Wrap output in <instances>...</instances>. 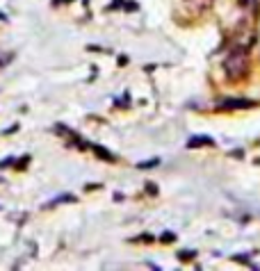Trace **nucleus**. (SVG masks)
Here are the masks:
<instances>
[{
	"instance_id": "nucleus-1",
	"label": "nucleus",
	"mask_w": 260,
	"mask_h": 271,
	"mask_svg": "<svg viewBox=\"0 0 260 271\" xmlns=\"http://www.w3.org/2000/svg\"><path fill=\"white\" fill-rule=\"evenodd\" d=\"M249 71H251V57L246 55V50H240L235 48L231 55L226 57L224 62V73L226 77L231 80V82H242L246 76H249Z\"/></svg>"
},
{
	"instance_id": "nucleus-2",
	"label": "nucleus",
	"mask_w": 260,
	"mask_h": 271,
	"mask_svg": "<svg viewBox=\"0 0 260 271\" xmlns=\"http://www.w3.org/2000/svg\"><path fill=\"white\" fill-rule=\"evenodd\" d=\"M183 2L192 14H203V12H208V9L212 7L215 0H183Z\"/></svg>"
},
{
	"instance_id": "nucleus-3",
	"label": "nucleus",
	"mask_w": 260,
	"mask_h": 271,
	"mask_svg": "<svg viewBox=\"0 0 260 271\" xmlns=\"http://www.w3.org/2000/svg\"><path fill=\"white\" fill-rule=\"evenodd\" d=\"M253 100H244V98H231V100H224L219 103V110H244V107H253Z\"/></svg>"
},
{
	"instance_id": "nucleus-4",
	"label": "nucleus",
	"mask_w": 260,
	"mask_h": 271,
	"mask_svg": "<svg viewBox=\"0 0 260 271\" xmlns=\"http://www.w3.org/2000/svg\"><path fill=\"white\" fill-rule=\"evenodd\" d=\"M215 141L210 139V137H205V135H197L194 139L187 141V148H199V146H212Z\"/></svg>"
},
{
	"instance_id": "nucleus-5",
	"label": "nucleus",
	"mask_w": 260,
	"mask_h": 271,
	"mask_svg": "<svg viewBox=\"0 0 260 271\" xmlns=\"http://www.w3.org/2000/svg\"><path fill=\"white\" fill-rule=\"evenodd\" d=\"M76 198L71 194H64V196H60V198H55V201H50L48 205H46V210H50V208H55V205H60V203H73Z\"/></svg>"
},
{
	"instance_id": "nucleus-6",
	"label": "nucleus",
	"mask_w": 260,
	"mask_h": 271,
	"mask_svg": "<svg viewBox=\"0 0 260 271\" xmlns=\"http://www.w3.org/2000/svg\"><path fill=\"white\" fill-rule=\"evenodd\" d=\"M92 148L96 151V153H99L100 160H107V162H114V160H117V157H114L110 151H105V148H100V146H92Z\"/></svg>"
},
{
	"instance_id": "nucleus-7",
	"label": "nucleus",
	"mask_w": 260,
	"mask_h": 271,
	"mask_svg": "<svg viewBox=\"0 0 260 271\" xmlns=\"http://www.w3.org/2000/svg\"><path fill=\"white\" fill-rule=\"evenodd\" d=\"M28 162H30V155H23V160L16 164V171H23V169L28 167Z\"/></svg>"
},
{
	"instance_id": "nucleus-8",
	"label": "nucleus",
	"mask_w": 260,
	"mask_h": 271,
	"mask_svg": "<svg viewBox=\"0 0 260 271\" xmlns=\"http://www.w3.org/2000/svg\"><path fill=\"white\" fill-rule=\"evenodd\" d=\"M9 164H16V160H14V157H7V160H2V162H0V169L9 167Z\"/></svg>"
},
{
	"instance_id": "nucleus-9",
	"label": "nucleus",
	"mask_w": 260,
	"mask_h": 271,
	"mask_svg": "<svg viewBox=\"0 0 260 271\" xmlns=\"http://www.w3.org/2000/svg\"><path fill=\"white\" fill-rule=\"evenodd\" d=\"M158 164V160H151V162H141L140 164V169H148V167H155Z\"/></svg>"
},
{
	"instance_id": "nucleus-10",
	"label": "nucleus",
	"mask_w": 260,
	"mask_h": 271,
	"mask_svg": "<svg viewBox=\"0 0 260 271\" xmlns=\"http://www.w3.org/2000/svg\"><path fill=\"white\" fill-rule=\"evenodd\" d=\"M19 130V123H14V125H9L7 130H5V135H12V132H16Z\"/></svg>"
},
{
	"instance_id": "nucleus-11",
	"label": "nucleus",
	"mask_w": 260,
	"mask_h": 271,
	"mask_svg": "<svg viewBox=\"0 0 260 271\" xmlns=\"http://www.w3.org/2000/svg\"><path fill=\"white\" fill-rule=\"evenodd\" d=\"M162 242H174V235H171V232H164V235H162Z\"/></svg>"
},
{
	"instance_id": "nucleus-12",
	"label": "nucleus",
	"mask_w": 260,
	"mask_h": 271,
	"mask_svg": "<svg viewBox=\"0 0 260 271\" xmlns=\"http://www.w3.org/2000/svg\"><path fill=\"white\" fill-rule=\"evenodd\" d=\"M178 257H180V260H190V257H194V253H180Z\"/></svg>"
},
{
	"instance_id": "nucleus-13",
	"label": "nucleus",
	"mask_w": 260,
	"mask_h": 271,
	"mask_svg": "<svg viewBox=\"0 0 260 271\" xmlns=\"http://www.w3.org/2000/svg\"><path fill=\"white\" fill-rule=\"evenodd\" d=\"M148 194H158V187H155V185H148Z\"/></svg>"
},
{
	"instance_id": "nucleus-14",
	"label": "nucleus",
	"mask_w": 260,
	"mask_h": 271,
	"mask_svg": "<svg viewBox=\"0 0 260 271\" xmlns=\"http://www.w3.org/2000/svg\"><path fill=\"white\" fill-rule=\"evenodd\" d=\"M55 2H57V5H60V2H71V0H55Z\"/></svg>"
}]
</instances>
